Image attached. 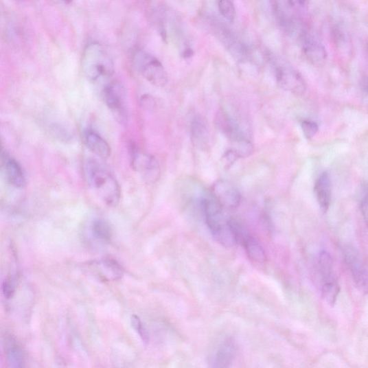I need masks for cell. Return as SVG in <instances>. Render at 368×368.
Returning <instances> with one entry per match:
<instances>
[{
  "label": "cell",
  "mask_w": 368,
  "mask_h": 368,
  "mask_svg": "<svg viewBox=\"0 0 368 368\" xmlns=\"http://www.w3.org/2000/svg\"><path fill=\"white\" fill-rule=\"evenodd\" d=\"M84 174L91 189L108 207H116L120 200L121 189L115 176L100 163L89 160L85 163Z\"/></svg>",
  "instance_id": "6da1fadb"
},
{
  "label": "cell",
  "mask_w": 368,
  "mask_h": 368,
  "mask_svg": "<svg viewBox=\"0 0 368 368\" xmlns=\"http://www.w3.org/2000/svg\"><path fill=\"white\" fill-rule=\"evenodd\" d=\"M205 222L217 242L225 248H232L237 243L235 235L226 218L223 207L213 196H203L200 201Z\"/></svg>",
  "instance_id": "7a4b0ae2"
},
{
  "label": "cell",
  "mask_w": 368,
  "mask_h": 368,
  "mask_svg": "<svg viewBox=\"0 0 368 368\" xmlns=\"http://www.w3.org/2000/svg\"><path fill=\"white\" fill-rule=\"evenodd\" d=\"M82 68L87 79L91 82L110 78L114 73L113 60L98 43H91L85 48Z\"/></svg>",
  "instance_id": "3957f363"
},
{
  "label": "cell",
  "mask_w": 368,
  "mask_h": 368,
  "mask_svg": "<svg viewBox=\"0 0 368 368\" xmlns=\"http://www.w3.org/2000/svg\"><path fill=\"white\" fill-rule=\"evenodd\" d=\"M318 270L321 280V297L331 306L334 305L341 292V286L336 277L331 255L321 251L318 257Z\"/></svg>",
  "instance_id": "277c9868"
},
{
  "label": "cell",
  "mask_w": 368,
  "mask_h": 368,
  "mask_svg": "<svg viewBox=\"0 0 368 368\" xmlns=\"http://www.w3.org/2000/svg\"><path fill=\"white\" fill-rule=\"evenodd\" d=\"M135 69L150 84L164 87L168 82V74L160 60L147 52L139 51L133 58Z\"/></svg>",
  "instance_id": "5b68a950"
},
{
  "label": "cell",
  "mask_w": 368,
  "mask_h": 368,
  "mask_svg": "<svg viewBox=\"0 0 368 368\" xmlns=\"http://www.w3.org/2000/svg\"><path fill=\"white\" fill-rule=\"evenodd\" d=\"M103 97L106 105L121 125H127L128 113L126 102V90L119 82L107 84L103 89Z\"/></svg>",
  "instance_id": "8992f818"
},
{
  "label": "cell",
  "mask_w": 368,
  "mask_h": 368,
  "mask_svg": "<svg viewBox=\"0 0 368 368\" xmlns=\"http://www.w3.org/2000/svg\"><path fill=\"white\" fill-rule=\"evenodd\" d=\"M229 225L235 235L236 242L242 245L249 259L255 264H264L266 260V253L258 240L235 220L229 219Z\"/></svg>",
  "instance_id": "52a82bcc"
},
{
  "label": "cell",
  "mask_w": 368,
  "mask_h": 368,
  "mask_svg": "<svg viewBox=\"0 0 368 368\" xmlns=\"http://www.w3.org/2000/svg\"><path fill=\"white\" fill-rule=\"evenodd\" d=\"M129 152L133 170L140 173L146 182L150 183L157 182L161 174L158 161L137 148L134 143L129 146Z\"/></svg>",
  "instance_id": "ba28073f"
},
{
  "label": "cell",
  "mask_w": 368,
  "mask_h": 368,
  "mask_svg": "<svg viewBox=\"0 0 368 368\" xmlns=\"http://www.w3.org/2000/svg\"><path fill=\"white\" fill-rule=\"evenodd\" d=\"M87 266L88 271L93 277L103 282L118 281L124 274V268L111 257L91 260Z\"/></svg>",
  "instance_id": "9c48e42d"
},
{
  "label": "cell",
  "mask_w": 368,
  "mask_h": 368,
  "mask_svg": "<svg viewBox=\"0 0 368 368\" xmlns=\"http://www.w3.org/2000/svg\"><path fill=\"white\" fill-rule=\"evenodd\" d=\"M85 242L92 249H100L106 247L112 240L113 232L111 225L103 218L92 219L84 231Z\"/></svg>",
  "instance_id": "30bf717a"
},
{
  "label": "cell",
  "mask_w": 368,
  "mask_h": 368,
  "mask_svg": "<svg viewBox=\"0 0 368 368\" xmlns=\"http://www.w3.org/2000/svg\"><path fill=\"white\" fill-rule=\"evenodd\" d=\"M276 81L283 89L296 95L305 93L306 84L301 73L292 67L283 65L275 69Z\"/></svg>",
  "instance_id": "8fae6325"
},
{
  "label": "cell",
  "mask_w": 368,
  "mask_h": 368,
  "mask_svg": "<svg viewBox=\"0 0 368 368\" xmlns=\"http://www.w3.org/2000/svg\"><path fill=\"white\" fill-rule=\"evenodd\" d=\"M237 347L231 337L226 336L220 340L210 352L209 366L213 367H229L235 359Z\"/></svg>",
  "instance_id": "7c38bea8"
},
{
  "label": "cell",
  "mask_w": 368,
  "mask_h": 368,
  "mask_svg": "<svg viewBox=\"0 0 368 368\" xmlns=\"http://www.w3.org/2000/svg\"><path fill=\"white\" fill-rule=\"evenodd\" d=\"M345 262L351 272L352 279L362 293H367V273L359 253L351 248L344 252Z\"/></svg>",
  "instance_id": "4fadbf2b"
},
{
  "label": "cell",
  "mask_w": 368,
  "mask_h": 368,
  "mask_svg": "<svg viewBox=\"0 0 368 368\" xmlns=\"http://www.w3.org/2000/svg\"><path fill=\"white\" fill-rule=\"evenodd\" d=\"M212 194L214 198L224 208L236 209L241 203V194L232 183L220 180L214 184Z\"/></svg>",
  "instance_id": "5bb4252c"
},
{
  "label": "cell",
  "mask_w": 368,
  "mask_h": 368,
  "mask_svg": "<svg viewBox=\"0 0 368 368\" xmlns=\"http://www.w3.org/2000/svg\"><path fill=\"white\" fill-rule=\"evenodd\" d=\"M303 53L310 62L317 67L325 63L327 54L325 46L315 37L306 34L302 41Z\"/></svg>",
  "instance_id": "9a60e30c"
},
{
  "label": "cell",
  "mask_w": 368,
  "mask_h": 368,
  "mask_svg": "<svg viewBox=\"0 0 368 368\" xmlns=\"http://www.w3.org/2000/svg\"><path fill=\"white\" fill-rule=\"evenodd\" d=\"M0 167V174L14 187L23 188L25 186L26 178L21 164L12 158L5 157Z\"/></svg>",
  "instance_id": "2e32d148"
},
{
  "label": "cell",
  "mask_w": 368,
  "mask_h": 368,
  "mask_svg": "<svg viewBox=\"0 0 368 368\" xmlns=\"http://www.w3.org/2000/svg\"><path fill=\"white\" fill-rule=\"evenodd\" d=\"M314 192L321 210L326 213L332 202V181L330 173L325 172L318 178Z\"/></svg>",
  "instance_id": "e0dca14e"
},
{
  "label": "cell",
  "mask_w": 368,
  "mask_h": 368,
  "mask_svg": "<svg viewBox=\"0 0 368 368\" xmlns=\"http://www.w3.org/2000/svg\"><path fill=\"white\" fill-rule=\"evenodd\" d=\"M84 142L87 148L98 157L107 159L111 154L108 143L96 132L89 130L84 133Z\"/></svg>",
  "instance_id": "ac0fdd59"
},
{
  "label": "cell",
  "mask_w": 368,
  "mask_h": 368,
  "mask_svg": "<svg viewBox=\"0 0 368 368\" xmlns=\"http://www.w3.org/2000/svg\"><path fill=\"white\" fill-rule=\"evenodd\" d=\"M191 135L194 145L205 150L209 143V129L206 120L200 115L195 116L191 124Z\"/></svg>",
  "instance_id": "d6986e66"
},
{
  "label": "cell",
  "mask_w": 368,
  "mask_h": 368,
  "mask_svg": "<svg viewBox=\"0 0 368 368\" xmlns=\"http://www.w3.org/2000/svg\"><path fill=\"white\" fill-rule=\"evenodd\" d=\"M218 7L222 16L228 22L233 23L236 17V10L232 0H218Z\"/></svg>",
  "instance_id": "ffe728a7"
},
{
  "label": "cell",
  "mask_w": 368,
  "mask_h": 368,
  "mask_svg": "<svg viewBox=\"0 0 368 368\" xmlns=\"http://www.w3.org/2000/svg\"><path fill=\"white\" fill-rule=\"evenodd\" d=\"M131 324L134 330L140 336L143 342L146 344L149 341V334L145 328L141 320L137 315H133L131 317Z\"/></svg>",
  "instance_id": "44dd1931"
},
{
  "label": "cell",
  "mask_w": 368,
  "mask_h": 368,
  "mask_svg": "<svg viewBox=\"0 0 368 368\" xmlns=\"http://www.w3.org/2000/svg\"><path fill=\"white\" fill-rule=\"evenodd\" d=\"M301 129L306 139H312L319 131V126L314 121L304 119L301 122Z\"/></svg>",
  "instance_id": "7402d4cb"
},
{
  "label": "cell",
  "mask_w": 368,
  "mask_h": 368,
  "mask_svg": "<svg viewBox=\"0 0 368 368\" xmlns=\"http://www.w3.org/2000/svg\"><path fill=\"white\" fill-rule=\"evenodd\" d=\"M141 106L146 111H154L157 107V103L152 96L149 95H143L141 99Z\"/></svg>",
  "instance_id": "603a6c76"
},
{
  "label": "cell",
  "mask_w": 368,
  "mask_h": 368,
  "mask_svg": "<svg viewBox=\"0 0 368 368\" xmlns=\"http://www.w3.org/2000/svg\"><path fill=\"white\" fill-rule=\"evenodd\" d=\"M240 159L238 155L237 154V152L233 150H229L225 153L224 157L222 159L223 163L226 166V168H229L232 165L234 164V163Z\"/></svg>",
  "instance_id": "cb8c5ba5"
},
{
  "label": "cell",
  "mask_w": 368,
  "mask_h": 368,
  "mask_svg": "<svg viewBox=\"0 0 368 368\" xmlns=\"http://www.w3.org/2000/svg\"><path fill=\"white\" fill-rule=\"evenodd\" d=\"M360 209L363 214V216L364 217V219L365 220V222H367V196L365 194V196L363 198L361 203H360Z\"/></svg>",
  "instance_id": "d4e9b609"
},
{
  "label": "cell",
  "mask_w": 368,
  "mask_h": 368,
  "mask_svg": "<svg viewBox=\"0 0 368 368\" xmlns=\"http://www.w3.org/2000/svg\"><path fill=\"white\" fill-rule=\"evenodd\" d=\"M306 0H288L290 5L293 7H302L305 4Z\"/></svg>",
  "instance_id": "484cf974"
},
{
  "label": "cell",
  "mask_w": 368,
  "mask_h": 368,
  "mask_svg": "<svg viewBox=\"0 0 368 368\" xmlns=\"http://www.w3.org/2000/svg\"><path fill=\"white\" fill-rule=\"evenodd\" d=\"M5 157L6 155L5 154V152L3 151L1 142H0V159H3Z\"/></svg>",
  "instance_id": "4316f807"
},
{
  "label": "cell",
  "mask_w": 368,
  "mask_h": 368,
  "mask_svg": "<svg viewBox=\"0 0 368 368\" xmlns=\"http://www.w3.org/2000/svg\"><path fill=\"white\" fill-rule=\"evenodd\" d=\"M63 2H65V3H70L73 1V0H62Z\"/></svg>",
  "instance_id": "83f0119b"
}]
</instances>
